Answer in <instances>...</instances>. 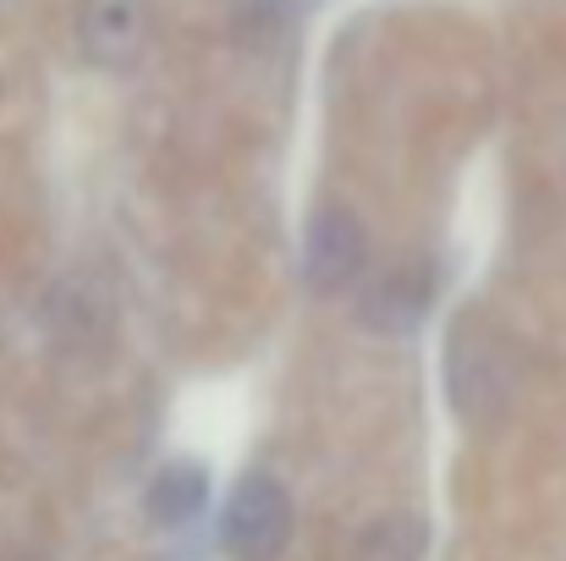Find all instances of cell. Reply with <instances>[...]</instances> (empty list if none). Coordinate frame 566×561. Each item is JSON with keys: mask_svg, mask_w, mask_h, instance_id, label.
Wrapping results in <instances>:
<instances>
[{"mask_svg": "<svg viewBox=\"0 0 566 561\" xmlns=\"http://www.w3.org/2000/svg\"><path fill=\"white\" fill-rule=\"evenodd\" d=\"M446 385H451V407L468 429H490V424L506 418L517 380H512L506 342L490 320H479V314L457 320L451 353H446Z\"/></svg>", "mask_w": 566, "mask_h": 561, "instance_id": "6da1fadb", "label": "cell"}, {"mask_svg": "<svg viewBox=\"0 0 566 561\" xmlns=\"http://www.w3.org/2000/svg\"><path fill=\"white\" fill-rule=\"evenodd\" d=\"M220 540L237 561H275L292 540V501L270 474H248L231 501H226V523Z\"/></svg>", "mask_w": 566, "mask_h": 561, "instance_id": "7a4b0ae2", "label": "cell"}, {"mask_svg": "<svg viewBox=\"0 0 566 561\" xmlns=\"http://www.w3.org/2000/svg\"><path fill=\"white\" fill-rule=\"evenodd\" d=\"M364 259H369L364 220L353 209H342V204H325L308 220V237H303V281H308V292H319V298L347 292L364 276Z\"/></svg>", "mask_w": 566, "mask_h": 561, "instance_id": "3957f363", "label": "cell"}, {"mask_svg": "<svg viewBox=\"0 0 566 561\" xmlns=\"http://www.w3.org/2000/svg\"><path fill=\"white\" fill-rule=\"evenodd\" d=\"M149 44V0H77V50L105 66L127 72L138 66Z\"/></svg>", "mask_w": 566, "mask_h": 561, "instance_id": "277c9868", "label": "cell"}, {"mask_svg": "<svg viewBox=\"0 0 566 561\" xmlns=\"http://www.w3.org/2000/svg\"><path fill=\"white\" fill-rule=\"evenodd\" d=\"M429 298H434V276H429V264L412 259V264H396L379 281H369V292L358 303V320L379 336H407L429 314Z\"/></svg>", "mask_w": 566, "mask_h": 561, "instance_id": "5b68a950", "label": "cell"}, {"mask_svg": "<svg viewBox=\"0 0 566 561\" xmlns=\"http://www.w3.org/2000/svg\"><path fill=\"white\" fill-rule=\"evenodd\" d=\"M203 507H209V479L198 463H166L144 490V512L160 529H188L203 518Z\"/></svg>", "mask_w": 566, "mask_h": 561, "instance_id": "8992f818", "label": "cell"}, {"mask_svg": "<svg viewBox=\"0 0 566 561\" xmlns=\"http://www.w3.org/2000/svg\"><path fill=\"white\" fill-rule=\"evenodd\" d=\"M226 17L242 50H275L292 33L297 6L292 0H226Z\"/></svg>", "mask_w": 566, "mask_h": 561, "instance_id": "52a82bcc", "label": "cell"}, {"mask_svg": "<svg viewBox=\"0 0 566 561\" xmlns=\"http://www.w3.org/2000/svg\"><path fill=\"white\" fill-rule=\"evenodd\" d=\"M429 546L423 523L407 518V512H390V518H375L358 540V561H418Z\"/></svg>", "mask_w": 566, "mask_h": 561, "instance_id": "ba28073f", "label": "cell"}]
</instances>
